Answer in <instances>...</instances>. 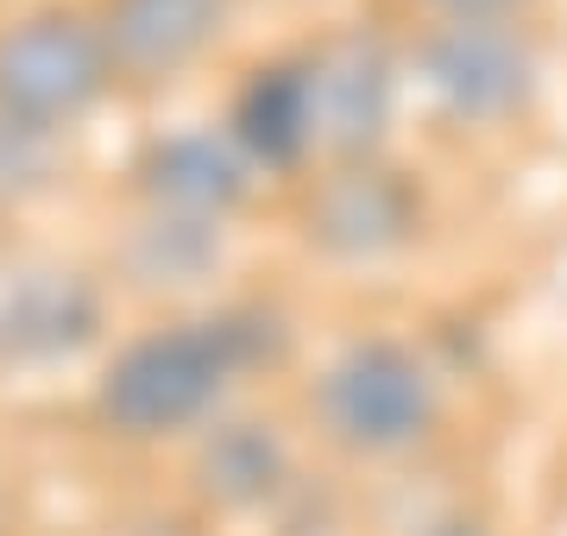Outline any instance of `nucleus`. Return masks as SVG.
<instances>
[{
    "label": "nucleus",
    "mask_w": 567,
    "mask_h": 536,
    "mask_svg": "<svg viewBox=\"0 0 567 536\" xmlns=\"http://www.w3.org/2000/svg\"><path fill=\"white\" fill-rule=\"evenodd\" d=\"M271 348V322L265 316H215V322H183V329L140 334L133 348L107 367L102 379V416L121 435H171L189 430L203 411H215V398L227 392V379L252 367Z\"/></svg>",
    "instance_id": "nucleus-1"
},
{
    "label": "nucleus",
    "mask_w": 567,
    "mask_h": 536,
    "mask_svg": "<svg viewBox=\"0 0 567 536\" xmlns=\"http://www.w3.org/2000/svg\"><path fill=\"white\" fill-rule=\"evenodd\" d=\"M114 58L107 39L76 13H32L0 32V121L58 133L102 102Z\"/></svg>",
    "instance_id": "nucleus-2"
},
{
    "label": "nucleus",
    "mask_w": 567,
    "mask_h": 536,
    "mask_svg": "<svg viewBox=\"0 0 567 536\" xmlns=\"http://www.w3.org/2000/svg\"><path fill=\"white\" fill-rule=\"evenodd\" d=\"M322 423L360 454H398L435 423V379L398 341H360L328 367Z\"/></svg>",
    "instance_id": "nucleus-3"
},
{
    "label": "nucleus",
    "mask_w": 567,
    "mask_h": 536,
    "mask_svg": "<svg viewBox=\"0 0 567 536\" xmlns=\"http://www.w3.org/2000/svg\"><path fill=\"white\" fill-rule=\"evenodd\" d=\"M303 76L309 107H316V145L347 165L372 158V145L385 140L391 102H398V63H391L385 39L334 32L316 58H303Z\"/></svg>",
    "instance_id": "nucleus-4"
},
{
    "label": "nucleus",
    "mask_w": 567,
    "mask_h": 536,
    "mask_svg": "<svg viewBox=\"0 0 567 536\" xmlns=\"http://www.w3.org/2000/svg\"><path fill=\"white\" fill-rule=\"evenodd\" d=\"M529 44L498 20H454L423 44L429 95L461 121H498L529 95Z\"/></svg>",
    "instance_id": "nucleus-5"
},
{
    "label": "nucleus",
    "mask_w": 567,
    "mask_h": 536,
    "mask_svg": "<svg viewBox=\"0 0 567 536\" xmlns=\"http://www.w3.org/2000/svg\"><path fill=\"white\" fill-rule=\"evenodd\" d=\"M410 227H416V189L398 171L372 165V158L334 171L316 189V208H309V234L341 259L391 252L398 240H410Z\"/></svg>",
    "instance_id": "nucleus-6"
},
{
    "label": "nucleus",
    "mask_w": 567,
    "mask_h": 536,
    "mask_svg": "<svg viewBox=\"0 0 567 536\" xmlns=\"http://www.w3.org/2000/svg\"><path fill=\"white\" fill-rule=\"evenodd\" d=\"M227 20V0H107V58L114 70L158 83L177 76L183 63H196L215 44Z\"/></svg>",
    "instance_id": "nucleus-7"
},
{
    "label": "nucleus",
    "mask_w": 567,
    "mask_h": 536,
    "mask_svg": "<svg viewBox=\"0 0 567 536\" xmlns=\"http://www.w3.org/2000/svg\"><path fill=\"white\" fill-rule=\"evenodd\" d=\"M140 189L152 196V215L221 227V215L246 196V158L215 133H177L140 158Z\"/></svg>",
    "instance_id": "nucleus-8"
},
{
    "label": "nucleus",
    "mask_w": 567,
    "mask_h": 536,
    "mask_svg": "<svg viewBox=\"0 0 567 536\" xmlns=\"http://www.w3.org/2000/svg\"><path fill=\"white\" fill-rule=\"evenodd\" d=\"M102 303L76 271H32L0 303V353L13 360H70L95 334Z\"/></svg>",
    "instance_id": "nucleus-9"
},
{
    "label": "nucleus",
    "mask_w": 567,
    "mask_h": 536,
    "mask_svg": "<svg viewBox=\"0 0 567 536\" xmlns=\"http://www.w3.org/2000/svg\"><path fill=\"white\" fill-rule=\"evenodd\" d=\"M234 140H240L246 158H259L271 171L303 165L309 152H316V107H309L303 63L252 70V83L234 102Z\"/></svg>",
    "instance_id": "nucleus-10"
},
{
    "label": "nucleus",
    "mask_w": 567,
    "mask_h": 536,
    "mask_svg": "<svg viewBox=\"0 0 567 536\" xmlns=\"http://www.w3.org/2000/svg\"><path fill=\"white\" fill-rule=\"evenodd\" d=\"M196 474H203V486L221 505H252V498H265L284 480V449L278 435L259 430V423H227L203 449Z\"/></svg>",
    "instance_id": "nucleus-11"
},
{
    "label": "nucleus",
    "mask_w": 567,
    "mask_h": 536,
    "mask_svg": "<svg viewBox=\"0 0 567 536\" xmlns=\"http://www.w3.org/2000/svg\"><path fill=\"white\" fill-rule=\"evenodd\" d=\"M44 140L51 133H32V126L0 121V189H39L44 184Z\"/></svg>",
    "instance_id": "nucleus-12"
},
{
    "label": "nucleus",
    "mask_w": 567,
    "mask_h": 536,
    "mask_svg": "<svg viewBox=\"0 0 567 536\" xmlns=\"http://www.w3.org/2000/svg\"><path fill=\"white\" fill-rule=\"evenodd\" d=\"M435 7L454 20H498V7H511V0H435Z\"/></svg>",
    "instance_id": "nucleus-13"
},
{
    "label": "nucleus",
    "mask_w": 567,
    "mask_h": 536,
    "mask_svg": "<svg viewBox=\"0 0 567 536\" xmlns=\"http://www.w3.org/2000/svg\"><path fill=\"white\" fill-rule=\"evenodd\" d=\"M435 536H492V530H480V524H442Z\"/></svg>",
    "instance_id": "nucleus-14"
}]
</instances>
